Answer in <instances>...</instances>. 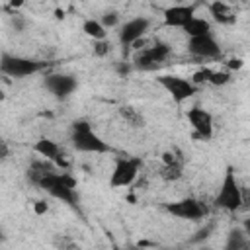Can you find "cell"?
Here are the masks:
<instances>
[{"mask_svg":"<svg viewBox=\"0 0 250 250\" xmlns=\"http://www.w3.org/2000/svg\"><path fill=\"white\" fill-rule=\"evenodd\" d=\"M27 180L35 184L39 189L47 191L51 197L68 203L72 207L78 205V193H76V180L68 172H57L51 164L45 162H33L27 168Z\"/></svg>","mask_w":250,"mask_h":250,"instance_id":"cell-1","label":"cell"},{"mask_svg":"<svg viewBox=\"0 0 250 250\" xmlns=\"http://www.w3.org/2000/svg\"><path fill=\"white\" fill-rule=\"evenodd\" d=\"M70 143L78 152H88V154L111 152V146L98 133H94L92 125L86 119H76L72 123V127H70Z\"/></svg>","mask_w":250,"mask_h":250,"instance_id":"cell-2","label":"cell"},{"mask_svg":"<svg viewBox=\"0 0 250 250\" xmlns=\"http://www.w3.org/2000/svg\"><path fill=\"white\" fill-rule=\"evenodd\" d=\"M213 203H215V207H219L223 211H229V213H234V211H238L242 207L244 191L238 186V180H236V174H234L232 166H227L223 182H221V188H219Z\"/></svg>","mask_w":250,"mask_h":250,"instance_id":"cell-3","label":"cell"},{"mask_svg":"<svg viewBox=\"0 0 250 250\" xmlns=\"http://www.w3.org/2000/svg\"><path fill=\"white\" fill-rule=\"evenodd\" d=\"M0 70H2V74L10 76V78H25V76H31V74L39 72L41 62L4 51L2 57H0Z\"/></svg>","mask_w":250,"mask_h":250,"instance_id":"cell-4","label":"cell"},{"mask_svg":"<svg viewBox=\"0 0 250 250\" xmlns=\"http://www.w3.org/2000/svg\"><path fill=\"white\" fill-rule=\"evenodd\" d=\"M143 168V160L137 158V156H119L115 160V166L111 170V176H109V186L111 188H127L131 186L139 172Z\"/></svg>","mask_w":250,"mask_h":250,"instance_id":"cell-5","label":"cell"},{"mask_svg":"<svg viewBox=\"0 0 250 250\" xmlns=\"http://www.w3.org/2000/svg\"><path fill=\"white\" fill-rule=\"evenodd\" d=\"M170 53H172V49H170L168 43L156 41V43L150 45V47L139 49V51L135 53V57H133V64H135V68L150 70V68H154L156 64L164 62V61L170 57Z\"/></svg>","mask_w":250,"mask_h":250,"instance_id":"cell-6","label":"cell"},{"mask_svg":"<svg viewBox=\"0 0 250 250\" xmlns=\"http://www.w3.org/2000/svg\"><path fill=\"white\" fill-rule=\"evenodd\" d=\"M156 82L170 94V98L176 104H184L197 92V86L191 80H188L184 76H176V74H162L156 78Z\"/></svg>","mask_w":250,"mask_h":250,"instance_id":"cell-7","label":"cell"},{"mask_svg":"<svg viewBox=\"0 0 250 250\" xmlns=\"http://www.w3.org/2000/svg\"><path fill=\"white\" fill-rule=\"evenodd\" d=\"M164 209L172 217H178V219H184V221H201L207 215V207L201 201L193 199V197H184V199L166 203Z\"/></svg>","mask_w":250,"mask_h":250,"instance_id":"cell-8","label":"cell"},{"mask_svg":"<svg viewBox=\"0 0 250 250\" xmlns=\"http://www.w3.org/2000/svg\"><path fill=\"white\" fill-rule=\"evenodd\" d=\"M150 25H152V20L146 16H135V18L127 20L119 27V43L123 47H133L135 43H139L146 35Z\"/></svg>","mask_w":250,"mask_h":250,"instance_id":"cell-9","label":"cell"},{"mask_svg":"<svg viewBox=\"0 0 250 250\" xmlns=\"http://www.w3.org/2000/svg\"><path fill=\"white\" fill-rule=\"evenodd\" d=\"M43 84H45L47 92L53 94L57 100H64V98L72 96L78 88V80L72 74H64V72H53V74L45 76Z\"/></svg>","mask_w":250,"mask_h":250,"instance_id":"cell-10","label":"cell"},{"mask_svg":"<svg viewBox=\"0 0 250 250\" xmlns=\"http://www.w3.org/2000/svg\"><path fill=\"white\" fill-rule=\"evenodd\" d=\"M188 53L197 59H219L221 45L213 33L203 35V37H191V39H188Z\"/></svg>","mask_w":250,"mask_h":250,"instance_id":"cell-11","label":"cell"},{"mask_svg":"<svg viewBox=\"0 0 250 250\" xmlns=\"http://www.w3.org/2000/svg\"><path fill=\"white\" fill-rule=\"evenodd\" d=\"M195 4H174L164 10V25L166 27H180L184 29L195 18Z\"/></svg>","mask_w":250,"mask_h":250,"instance_id":"cell-12","label":"cell"},{"mask_svg":"<svg viewBox=\"0 0 250 250\" xmlns=\"http://www.w3.org/2000/svg\"><path fill=\"white\" fill-rule=\"evenodd\" d=\"M186 117H188V121L193 127V131H195L197 137H201L205 141H209L213 137V115L207 109L195 105V107H191V109L186 111Z\"/></svg>","mask_w":250,"mask_h":250,"instance_id":"cell-13","label":"cell"},{"mask_svg":"<svg viewBox=\"0 0 250 250\" xmlns=\"http://www.w3.org/2000/svg\"><path fill=\"white\" fill-rule=\"evenodd\" d=\"M209 12H211V16H213V20L217 23L232 25L236 21V12L229 4H225V2H219V0L217 2H211L209 4Z\"/></svg>","mask_w":250,"mask_h":250,"instance_id":"cell-14","label":"cell"},{"mask_svg":"<svg viewBox=\"0 0 250 250\" xmlns=\"http://www.w3.org/2000/svg\"><path fill=\"white\" fill-rule=\"evenodd\" d=\"M33 150H35L39 156H43L45 160H49V162H59V160H61V146H59L55 141L47 139V137H41V139L33 145Z\"/></svg>","mask_w":250,"mask_h":250,"instance_id":"cell-15","label":"cell"},{"mask_svg":"<svg viewBox=\"0 0 250 250\" xmlns=\"http://www.w3.org/2000/svg\"><path fill=\"white\" fill-rule=\"evenodd\" d=\"M186 35H188V39H191V37H203V35H211L213 33V27H211V21L209 20H205V18H193L184 29H182Z\"/></svg>","mask_w":250,"mask_h":250,"instance_id":"cell-16","label":"cell"},{"mask_svg":"<svg viewBox=\"0 0 250 250\" xmlns=\"http://www.w3.org/2000/svg\"><path fill=\"white\" fill-rule=\"evenodd\" d=\"M248 238L244 229H230L225 240V250H248Z\"/></svg>","mask_w":250,"mask_h":250,"instance_id":"cell-17","label":"cell"},{"mask_svg":"<svg viewBox=\"0 0 250 250\" xmlns=\"http://www.w3.org/2000/svg\"><path fill=\"white\" fill-rule=\"evenodd\" d=\"M82 31H84L88 37H92L94 41H104L105 35H107V29L100 23V20H94V18L84 20V23H82Z\"/></svg>","mask_w":250,"mask_h":250,"instance_id":"cell-18","label":"cell"},{"mask_svg":"<svg viewBox=\"0 0 250 250\" xmlns=\"http://www.w3.org/2000/svg\"><path fill=\"white\" fill-rule=\"evenodd\" d=\"M119 115H121V119H123L129 127H133V129L145 127V117H143L135 107H131V105H121V107H119Z\"/></svg>","mask_w":250,"mask_h":250,"instance_id":"cell-19","label":"cell"},{"mask_svg":"<svg viewBox=\"0 0 250 250\" xmlns=\"http://www.w3.org/2000/svg\"><path fill=\"white\" fill-rule=\"evenodd\" d=\"M182 174H184V160H178V162L166 164V166L162 164V168H160V178L166 182H176L182 178Z\"/></svg>","mask_w":250,"mask_h":250,"instance_id":"cell-20","label":"cell"},{"mask_svg":"<svg viewBox=\"0 0 250 250\" xmlns=\"http://www.w3.org/2000/svg\"><path fill=\"white\" fill-rule=\"evenodd\" d=\"M100 23L105 27V29H111L115 25H119V14L115 10H107L100 16Z\"/></svg>","mask_w":250,"mask_h":250,"instance_id":"cell-21","label":"cell"},{"mask_svg":"<svg viewBox=\"0 0 250 250\" xmlns=\"http://www.w3.org/2000/svg\"><path fill=\"white\" fill-rule=\"evenodd\" d=\"M55 246L59 250H76V242L70 236H66V234H59L55 238Z\"/></svg>","mask_w":250,"mask_h":250,"instance_id":"cell-22","label":"cell"},{"mask_svg":"<svg viewBox=\"0 0 250 250\" xmlns=\"http://www.w3.org/2000/svg\"><path fill=\"white\" fill-rule=\"evenodd\" d=\"M211 74H213V70L211 68H203V70H197L195 74H193V78H191V82L197 86V84H205V82H209L211 80Z\"/></svg>","mask_w":250,"mask_h":250,"instance_id":"cell-23","label":"cell"},{"mask_svg":"<svg viewBox=\"0 0 250 250\" xmlns=\"http://www.w3.org/2000/svg\"><path fill=\"white\" fill-rule=\"evenodd\" d=\"M229 80H230V74H229V72H217V70H213L209 84H213V86H223V84H227Z\"/></svg>","mask_w":250,"mask_h":250,"instance_id":"cell-24","label":"cell"},{"mask_svg":"<svg viewBox=\"0 0 250 250\" xmlns=\"http://www.w3.org/2000/svg\"><path fill=\"white\" fill-rule=\"evenodd\" d=\"M213 232V225H205L203 229H199L197 232H195V236H191V240L189 242H201V240H205V238H209V234Z\"/></svg>","mask_w":250,"mask_h":250,"instance_id":"cell-25","label":"cell"},{"mask_svg":"<svg viewBox=\"0 0 250 250\" xmlns=\"http://www.w3.org/2000/svg\"><path fill=\"white\" fill-rule=\"evenodd\" d=\"M109 53V43L104 39V41H94V55L98 57H105Z\"/></svg>","mask_w":250,"mask_h":250,"instance_id":"cell-26","label":"cell"},{"mask_svg":"<svg viewBox=\"0 0 250 250\" xmlns=\"http://www.w3.org/2000/svg\"><path fill=\"white\" fill-rule=\"evenodd\" d=\"M12 25H14V29H16L18 33H21V31L25 29V25H27V23H25V20H23L21 16H18V14H16V16H12Z\"/></svg>","mask_w":250,"mask_h":250,"instance_id":"cell-27","label":"cell"},{"mask_svg":"<svg viewBox=\"0 0 250 250\" xmlns=\"http://www.w3.org/2000/svg\"><path fill=\"white\" fill-rule=\"evenodd\" d=\"M33 211H35L37 215H45V213L49 211V203H47L45 199H39V201L33 203Z\"/></svg>","mask_w":250,"mask_h":250,"instance_id":"cell-28","label":"cell"},{"mask_svg":"<svg viewBox=\"0 0 250 250\" xmlns=\"http://www.w3.org/2000/svg\"><path fill=\"white\" fill-rule=\"evenodd\" d=\"M240 66H242V61H240V59H232V61H229V64H227V68H230V70H232V68H240Z\"/></svg>","mask_w":250,"mask_h":250,"instance_id":"cell-29","label":"cell"},{"mask_svg":"<svg viewBox=\"0 0 250 250\" xmlns=\"http://www.w3.org/2000/svg\"><path fill=\"white\" fill-rule=\"evenodd\" d=\"M0 156L2 158H8V145L6 143H2V146H0Z\"/></svg>","mask_w":250,"mask_h":250,"instance_id":"cell-30","label":"cell"},{"mask_svg":"<svg viewBox=\"0 0 250 250\" xmlns=\"http://www.w3.org/2000/svg\"><path fill=\"white\" fill-rule=\"evenodd\" d=\"M242 229H244V232L250 236V217H248V219H244V223H242Z\"/></svg>","mask_w":250,"mask_h":250,"instance_id":"cell-31","label":"cell"},{"mask_svg":"<svg viewBox=\"0 0 250 250\" xmlns=\"http://www.w3.org/2000/svg\"><path fill=\"white\" fill-rule=\"evenodd\" d=\"M113 250H125V248H117V246H115V248H113Z\"/></svg>","mask_w":250,"mask_h":250,"instance_id":"cell-32","label":"cell"},{"mask_svg":"<svg viewBox=\"0 0 250 250\" xmlns=\"http://www.w3.org/2000/svg\"><path fill=\"white\" fill-rule=\"evenodd\" d=\"M248 250H250V238H248Z\"/></svg>","mask_w":250,"mask_h":250,"instance_id":"cell-33","label":"cell"}]
</instances>
